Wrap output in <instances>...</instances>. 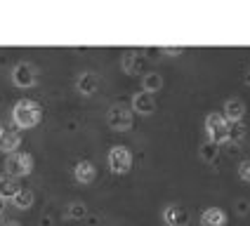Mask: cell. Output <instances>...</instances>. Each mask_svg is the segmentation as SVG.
I'll use <instances>...</instances> for the list:
<instances>
[{
  "label": "cell",
  "mask_w": 250,
  "mask_h": 226,
  "mask_svg": "<svg viewBox=\"0 0 250 226\" xmlns=\"http://www.w3.org/2000/svg\"><path fill=\"white\" fill-rule=\"evenodd\" d=\"M206 132L212 144H222V141H229V123L222 113H208L206 118Z\"/></svg>",
  "instance_id": "obj_2"
},
{
  "label": "cell",
  "mask_w": 250,
  "mask_h": 226,
  "mask_svg": "<svg viewBox=\"0 0 250 226\" xmlns=\"http://www.w3.org/2000/svg\"><path fill=\"white\" fill-rule=\"evenodd\" d=\"M106 120H109V125H111L113 130H130V127H132V113H130V109L116 104V106L109 109Z\"/></svg>",
  "instance_id": "obj_5"
},
{
  "label": "cell",
  "mask_w": 250,
  "mask_h": 226,
  "mask_svg": "<svg viewBox=\"0 0 250 226\" xmlns=\"http://www.w3.org/2000/svg\"><path fill=\"white\" fill-rule=\"evenodd\" d=\"M238 177L243 182H250V160H241L238 163Z\"/></svg>",
  "instance_id": "obj_21"
},
{
  "label": "cell",
  "mask_w": 250,
  "mask_h": 226,
  "mask_svg": "<svg viewBox=\"0 0 250 226\" xmlns=\"http://www.w3.org/2000/svg\"><path fill=\"white\" fill-rule=\"evenodd\" d=\"M163 55H182V47H161Z\"/></svg>",
  "instance_id": "obj_23"
},
{
  "label": "cell",
  "mask_w": 250,
  "mask_h": 226,
  "mask_svg": "<svg viewBox=\"0 0 250 226\" xmlns=\"http://www.w3.org/2000/svg\"><path fill=\"white\" fill-rule=\"evenodd\" d=\"M246 125L243 123H229V139L231 141H243L246 139Z\"/></svg>",
  "instance_id": "obj_18"
},
{
  "label": "cell",
  "mask_w": 250,
  "mask_h": 226,
  "mask_svg": "<svg viewBox=\"0 0 250 226\" xmlns=\"http://www.w3.org/2000/svg\"><path fill=\"white\" fill-rule=\"evenodd\" d=\"M246 83L250 85V71H248V73H246Z\"/></svg>",
  "instance_id": "obj_25"
},
{
  "label": "cell",
  "mask_w": 250,
  "mask_h": 226,
  "mask_svg": "<svg viewBox=\"0 0 250 226\" xmlns=\"http://www.w3.org/2000/svg\"><path fill=\"white\" fill-rule=\"evenodd\" d=\"M142 92H149V94H153V92H158L161 87H163V78L158 75V73H144V78H142Z\"/></svg>",
  "instance_id": "obj_15"
},
{
  "label": "cell",
  "mask_w": 250,
  "mask_h": 226,
  "mask_svg": "<svg viewBox=\"0 0 250 226\" xmlns=\"http://www.w3.org/2000/svg\"><path fill=\"white\" fill-rule=\"evenodd\" d=\"M76 87H78V92L81 94H85V97H90V94H95L99 87V80L95 73H81L78 75V83H76Z\"/></svg>",
  "instance_id": "obj_11"
},
{
  "label": "cell",
  "mask_w": 250,
  "mask_h": 226,
  "mask_svg": "<svg viewBox=\"0 0 250 226\" xmlns=\"http://www.w3.org/2000/svg\"><path fill=\"white\" fill-rule=\"evenodd\" d=\"M0 212H2V198H0Z\"/></svg>",
  "instance_id": "obj_26"
},
{
  "label": "cell",
  "mask_w": 250,
  "mask_h": 226,
  "mask_svg": "<svg viewBox=\"0 0 250 226\" xmlns=\"http://www.w3.org/2000/svg\"><path fill=\"white\" fill-rule=\"evenodd\" d=\"M132 109L137 113H142V115H151V113L156 111L153 94H149V92H139V94H135V97H132Z\"/></svg>",
  "instance_id": "obj_9"
},
{
  "label": "cell",
  "mask_w": 250,
  "mask_h": 226,
  "mask_svg": "<svg viewBox=\"0 0 250 226\" xmlns=\"http://www.w3.org/2000/svg\"><path fill=\"white\" fill-rule=\"evenodd\" d=\"M41 106L36 104V101H31V99H21V101H17L12 109V120L17 127H36L41 123Z\"/></svg>",
  "instance_id": "obj_1"
},
{
  "label": "cell",
  "mask_w": 250,
  "mask_h": 226,
  "mask_svg": "<svg viewBox=\"0 0 250 226\" xmlns=\"http://www.w3.org/2000/svg\"><path fill=\"white\" fill-rule=\"evenodd\" d=\"M5 226H21V224H19V222H7Z\"/></svg>",
  "instance_id": "obj_24"
},
{
  "label": "cell",
  "mask_w": 250,
  "mask_h": 226,
  "mask_svg": "<svg viewBox=\"0 0 250 226\" xmlns=\"http://www.w3.org/2000/svg\"><path fill=\"white\" fill-rule=\"evenodd\" d=\"M19 182L14 179V177H10V174H2L0 177V198L2 200H12L17 193H19Z\"/></svg>",
  "instance_id": "obj_13"
},
{
  "label": "cell",
  "mask_w": 250,
  "mask_h": 226,
  "mask_svg": "<svg viewBox=\"0 0 250 226\" xmlns=\"http://www.w3.org/2000/svg\"><path fill=\"white\" fill-rule=\"evenodd\" d=\"M12 80L17 87H31V85L36 83V69L31 64H26V61H21V64L14 66Z\"/></svg>",
  "instance_id": "obj_6"
},
{
  "label": "cell",
  "mask_w": 250,
  "mask_h": 226,
  "mask_svg": "<svg viewBox=\"0 0 250 226\" xmlns=\"http://www.w3.org/2000/svg\"><path fill=\"white\" fill-rule=\"evenodd\" d=\"M85 214H87V207H85L83 203H71L69 205V217L71 219H83Z\"/></svg>",
  "instance_id": "obj_19"
},
{
  "label": "cell",
  "mask_w": 250,
  "mask_h": 226,
  "mask_svg": "<svg viewBox=\"0 0 250 226\" xmlns=\"http://www.w3.org/2000/svg\"><path fill=\"white\" fill-rule=\"evenodd\" d=\"M201 224L203 226H227V214L220 207H208L201 214Z\"/></svg>",
  "instance_id": "obj_14"
},
{
  "label": "cell",
  "mask_w": 250,
  "mask_h": 226,
  "mask_svg": "<svg viewBox=\"0 0 250 226\" xmlns=\"http://www.w3.org/2000/svg\"><path fill=\"white\" fill-rule=\"evenodd\" d=\"M236 210L241 212V214H248V212H250L248 200H238V203H236Z\"/></svg>",
  "instance_id": "obj_22"
},
{
  "label": "cell",
  "mask_w": 250,
  "mask_h": 226,
  "mask_svg": "<svg viewBox=\"0 0 250 226\" xmlns=\"http://www.w3.org/2000/svg\"><path fill=\"white\" fill-rule=\"evenodd\" d=\"M14 207H19V210H26V207H31L33 205V193L28 191V188H19V193L12 198Z\"/></svg>",
  "instance_id": "obj_16"
},
{
  "label": "cell",
  "mask_w": 250,
  "mask_h": 226,
  "mask_svg": "<svg viewBox=\"0 0 250 226\" xmlns=\"http://www.w3.org/2000/svg\"><path fill=\"white\" fill-rule=\"evenodd\" d=\"M137 69H139L137 56H135V55H125V56H123V71L132 73V71H137Z\"/></svg>",
  "instance_id": "obj_20"
},
{
  "label": "cell",
  "mask_w": 250,
  "mask_h": 226,
  "mask_svg": "<svg viewBox=\"0 0 250 226\" xmlns=\"http://www.w3.org/2000/svg\"><path fill=\"white\" fill-rule=\"evenodd\" d=\"M21 144V137L17 130H0V151H7V153H17Z\"/></svg>",
  "instance_id": "obj_10"
},
{
  "label": "cell",
  "mask_w": 250,
  "mask_h": 226,
  "mask_svg": "<svg viewBox=\"0 0 250 226\" xmlns=\"http://www.w3.org/2000/svg\"><path fill=\"white\" fill-rule=\"evenodd\" d=\"M109 168L116 172V174H125L132 168V153L127 146H113L109 151Z\"/></svg>",
  "instance_id": "obj_4"
},
{
  "label": "cell",
  "mask_w": 250,
  "mask_h": 226,
  "mask_svg": "<svg viewBox=\"0 0 250 226\" xmlns=\"http://www.w3.org/2000/svg\"><path fill=\"white\" fill-rule=\"evenodd\" d=\"M201 158L208 160V163H215L217 160V144H212V141L201 144Z\"/></svg>",
  "instance_id": "obj_17"
},
{
  "label": "cell",
  "mask_w": 250,
  "mask_h": 226,
  "mask_svg": "<svg viewBox=\"0 0 250 226\" xmlns=\"http://www.w3.org/2000/svg\"><path fill=\"white\" fill-rule=\"evenodd\" d=\"M222 115L227 118V123H241L243 115H246V104H243L241 99H229V101L224 104Z\"/></svg>",
  "instance_id": "obj_8"
},
{
  "label": "cell",
  "mask_w": 250,
  "mask_h": 226,
  "mask_svg": "<svg viewBox=\"0 0 250 226\" xmlns=\"http://www.w3.org/2000/svg\"><path fill=\"white\" fill-rule=\"evenodd\" d=\"M163 222L167 226H187L189 214H187V210H182L180 205H167L163 210Z\"/></svg>",
  "instance_id": "obj_7"
},
{
  "label": "cell",
  "mask_w": 250,
  "mask_h": 226,
  "mask_svg": "<svg viewBox=\"0 0 250 226\" xmlns=\"http://www.w3.org/2000/svg\"><path fill=\"white\" fill-rule=\"evenodd\" d=\"M73 174H76V179L81 184H90L97 177V170H95V165H92L90 160H81V163L73 168Z\"/></svg>",
  "instance_id": "obj_12"
},
{
  "label": "cell",
  "mask_w": 250,
  "mask_h": 226,
  "mask_svg": "<svg viewBox=\"0 0 250 226\" xmlns=\"http://www.w3.org/2000/svg\"><path fill=\"white\" fill-rule=\"evenodd\" d=\"M31 168H33V158L28 153H10L7 160H5V170H7V174L14 177V179L28 174Z\"/></svg>",
  "instance_id": "obj_3"
}]
</instances>
